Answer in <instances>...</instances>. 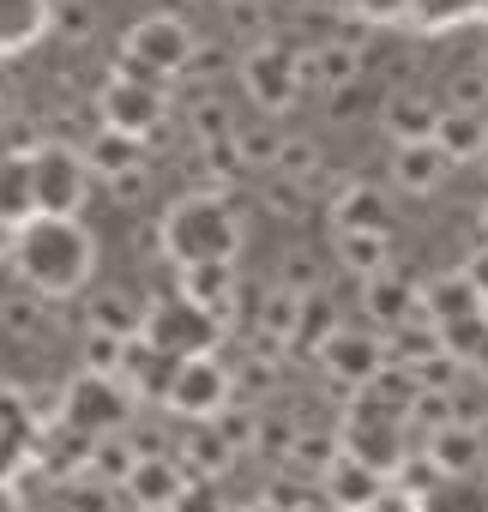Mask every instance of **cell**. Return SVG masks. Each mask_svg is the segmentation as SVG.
Returning a JSON list of instances; mask_svg holds the SVG:
<instances>
[{
    "instance_id": "obj_1",
    "label": "cell",
    "mask_w": 488,
    "mask_h": 512,
    "mask_svg": "<svg viewBox=\"0 0 488 512\" xmlns=\"http://www.w3.org/2000/svg\"><path fill=\"white\" fill-rule=\"evenodd\" d=\"M13 266L19 278L37 290V296H73L91 284V266H97V241L79 217H31L13 241Z\"/></svg>"
},
{
    "instance_id": "obj_2",
    "label": "cell",
    "mask_w": 488,
    "mask_h": 512,
    "mask_svg": "<svg viewBox=\"0 0 488 512\" xmlns=\"http://www.w3.org/2000/svg\"><path fill=\"white\" fill-rule=\"evenodd\" d=\"M157 247L175 272H199V266H235L241 253V217L223 193L199 187V193H181L169 211H163V229H157Z\"/></svg>"
},
{
    "instance_id": "obj_3",
    "label": "cell",
    "mask_w": 488,
    "mask_h": 512,
    "mask_svg": "<svg viewBox=\"0 0 488 512\" xmlns=\"http://www.w3.org/2000/svg\"><path fill=\"white\" fill-rule=\"evenodd\" d=\"M193 49H199V37L187 31V19H175V13H151V19H139V25L121 37V61H115V73L169 85V79L187 73Z\"/></svg>"
},
{
    "instance_id": "obj_4",
    "label": "cell",
    "mask_w": 488,
    "mask_h": 512,
    "mask_svg": "<svg viewBox=\"0 0 488 512\" xmlns=\"http://www.w3.org/2000/svg\"><path fill=\"white\" fill-rule=\"evenodd\" d=\"M31 157V199H37V217H79L85 193H91V169H85V151L49 139Z\"/></svg>"
},
{
    "instance_id": "obj_5",
    "label": "cell",
    "mask_w": 488,
    "mask_h": 512,
    "mask_svg": "<svg viewBox=\"0 0 488 512\" xmlns=\"http://www.w3.org/2000/svg\"><path fill=\"white\" fill-rule=\"evenodd\" d=\"M127 416H133V392L121 380H109V374H79L67 386V398H61V428H73L91 446L115 440L127 428Z\"/></svg>"
},
{
    "instance_id": "obj_6",
    "label": "cell",
    "mask_w": 488,
    "mask_h": 512,
    "mask_svg": "<svg viewBox=\"0 0 488 512\" xmlns=\"http://www.w3.org/2000/svg\"><path fill=\"white\" fill-rule=\"evenodd\" d=\"M145 344L163 350L169 362H199V356H211V350L223 344V326H217L205 308L169 296V302H151V308H145Z\"/></svg>"
},
{
    "instance_id": "obj_7",
    "label": "cell",
    "mask_w": 488,
    "mask_h": 512,
    "mask_svg": "<svg viewBox=\"0 0 488 512\" xmlns=\"http://www.w3.org/2000/svg\"><path fill=\"white\" fill-rule=\"evenodd\" d=\"M241 85H248V103L266 115V121H278L284 109H296V97H302V55H290L278 37H266V43H254L248 55H241Z\"/></svg>"
},
{
    "instance_id": "obj_8",
    "label": "cell",
    "mask_w": 488,
    "mask_h": 512,
    "mask_svg": "<svg viewBox=\"0 0 488 512\" xmlns=\"http://www.w3.org/2000/svg\"><path fill=\"white\" fill-rule=\"evenodd\" d=\"M169 115V85L157 79H127L115 73L103 91H97V127L109 133H127V139H151Z\"/></svg>"
},
{
    "instance_id": "obj_9",
    "label": "cell",
    "mask_w": 488,
    "mask_h": 512,
    "mask_svg": "<svg viewBox=\"0 0 488 512\" xmlns=\"http://www.w3.org/2000/svg\"><path fill=\"white\" fill-rule=\"evenodd\" d=\"M229 398H235V374H229L217 356H199V362H181V368H175L163 404H169L175 416H193V422L205 428V422H217V416L229 410Z\"/></svg>"
},
{
    "instance_id": "obj_10",
    "label": "cell",
    "mask_w": 488,
    "mask_h": 512,
    "mask_svg": "<svg viewBox=\"0 0 488 512\" xmlns=\"http://www.w3.org/2000/svg\"><path fill=\"white\" fill-rule=\"evenodd\" d=\"M314 356H320V368H326L338 386H356V392H368V386L386 374V362H392L386 338H380V332H362V326H338Z\"/></svg>"
},
{
    "instance_id": "obj_11",
    "label": "cell",
    "mask_w": 488,
    "mask_h": 512,
    "mask_svg": "<svg viewBox=\"0 0 488 512\" xmlns=\"http://www.w3.org/2000/svg\"><path fill=\"white\" fill-rule=\"evenodd\" d=\"M422 458L434 464L440 482H464V476L488 458V446H482V428H470V422H440V428L428 434Z\"/></svg>"
},
{
    "instance_id": "obj_12",
    "label": "cell",
    "mask_w": 488,
    "mask_h": 512,
    "mask_svg": "<svg viewBox=\"0 0 488 512\" xmlns=\"http://www.w3.org/2000/svg\"><path fill=\"white\" fill-rule=\"evenodd\" d=\"M320 488H326V500H332V512H368L392 482L374 470V464H362L356 452H338V464L320 476Z\"/></svg>"
},
{
    "instance_id": "obj_13",
    "label": "cell",
    "mask_w": 488,
    "mask_h": 512,
    "mask_svg": "<svg viewBox=\"0 0 488 512\" xmlns=\"http://www.w3.org/2000/svg\"><path fill=\"white\" fill-rule=\"evenodd\" d=\"M332 223H338V235H386V229H392V199H386V187H374V181L338 187Z\"/></svg>"
},
{
    "instance_id": "obj_14",
    "label": "cell",
    "mask_w": 488,
    "mask_h": 512,
    "mask_svg": "<svg viewBox=\"0 0 488 512\" xmlns=\"http://www.w3.org/2000/svg\"><path fill=\"white\" fill-rule=\"evenodd\" d=\"M362 308H368V320L380 326V338H392V332H404L410 320H422V290L386 272V278L362 284Z\"/></svg>"
},
{
    "instance_id": "obj_15",
    "label": "cell",
    "mask_w": 488,
    "mask_h": 512,
    "mask_svg": "<svg viewBox=\"0 0 488 512\" xmlns=\"http://www.w3.org/2000/svg\"><path fill=\"white\" fill-rule=\"evenodd\" d=\"M482 314H488V302L464 284V272H452V278H440V284L422 290V320H428L434 332H458V326H470V320H482Z\"/></svg>"
},
{
    "instance_id": "obj_16",
    "label": "cell",
    "mask_w": 488,
    "mask_h": 512,
    "mask_svg": "<svg viewBox=\"0 0 488 512\" xmlns=\"http://www.w3.org/2000/svg\"><path fill=\"white\" fill-rule=\"evenodd\" d=\"M181 302L205 308V314L229 332L235 302H241V278H235V266H199V272H181Z\"/></svg>"
},
{
    "instance_id": "obj_17",
    "label": "cell",
    "mask_w": 488,
    "mask_h": 512,
    "mask_svg": "<svg viewBox=\"0 0 488 512\" xmlns=\"http://www.w3.org/2000/svg\"><path fill=\"white\" fill-rule=\"evenodd\" d=\"M85 326H91V338L133 344V338H145V302L127 296V290H97L85 302Z\"/></svg>"
},
{
    "instance_id": "obj_18",
    "label": "cell",
    "mask_w": 488,
    "mask_h": 512,
    "mask_svg": "<svg viewBox=\"0 0 488 512\" xmlns=\"http://www.w3.org/2000/svg\"><path fill=\"white\" fill-rule=\"evenodd\" d=\"M151 157H145V139H127V133H109V127H97L91 133V145H85V169H91V181H121V175H139Z\"/></svg>"
},
{
    "instance_id": "obj_19",
    "label": "cell",
    "mask_w": 488,
    "mask_h": 512,
    "mask_svg": "<svg viewBox=\"0 0 488 512\" xmlns=\"http://www.w3.org/2000/svg\"><path fill=\"white\" fill-rule=\"evenodd\" d=\"M446 175H452V163H446V151H440L434 139H422V145H398V151H392V181H398L404 193H416V199L440 193Z\"/></svg>"
},
{
    "instance_id": "obj_20",
    "label": "cell",
    "mask_w": 488,
    "mask_h": 512,
    "mask_svg": "<svg viewBox=\"0 0 488 512\" xmlns=\"http://www.w3.org/2000/svg\"><path fill=\"white\" fill-rule=\"evenodd\" d=\"M175 368H181V362H169L163 350H151L145 338H133V344L121 350V374H115V380H121L133 398H169Z\"/></svg>"
},
{
    "instance_id": "obj_21",
    "label": "cell",
    "mask_w": 488,
    "mask_h": 512,
    "mask_svg": "<svg viewBox=\"0 0 488 512\" xmlns=\"http://www.w3.org/2000/svg\"><path fill=\"white\" fill-rule=\"evenodd\" d=\"M127 488H133V500H139L145 512H175V494H187V488H181L175 458H163V452H151V458L139 452V464H133Z\"/></svg>"
},
{
    "instance_id": "obj_22",
    "label": "cell",
    "mask_w": 488,
    "mask_h": 512,
    "mask_svg": "<svg viewBox=\"0 0 488 512\" xmlns=\"http://www.w3.org/2000/svg\"><path fill=\"white\" fill-rule=\"evenodd\" d=\"M434 127H440V103L434 97H422V91L386 97V133L398 145H422V139H434Z\"/></svg>"
},
{
    "instance_id": "obj_23",
    "label": "cell",
    "mask_w": 488,
    "mask_h": 512,
    "mask_svg": "<svg viewBox=\"0 0 488 512\" xmlns=\"http://www.w3.org/2000/svg\"><path fill=\"white\" fill-rule=\"evenodd\" d=\"M434 145L446 151V163H476L488 157V115H464V109H440Z\"/></svg>"
},
{
    "instance_id": "obj_24",
    "label": "cell",
    "mask_w": 488,
    "mask_h": 512,
    "mask_svg": "<svg viewBox=\"0 0 488 512\" xmlns=\"http://www.w3.org/2000/svg\"><path fill=\"white\" fill-rule=\"evenodd\" d=\"M0 217L13 229H25L37 217V199H31V157L25 151H0Z\"/></svg>"
},
{
    "instance_id": "obj_25",
    "label": "cell",
    "mask_w": 488,
    "mask_h": 512,
    "mask_svg": "<svg viewBox=\"0 0 488 512\" xmlns=\"http://www.w3.org/2000/svg\"><path fill=\"white\" fill-rule=\"evenodd\" d=\"M356 73H362V49L356 43H320L314 55H302V79H314L326 91L356 85Z\"/></svg>"
},
{
    "instance_id": "obj_26",
    "label": "cell",
    "mask_w": 488,
    "mask_h": 512,
    "mask_svg": "<svg viewBox=\"0 0 488 512\" xmlns=\"http://www.w3.org/2000/svg\"><path fill=\"white\" fill-rule=\"evenodd\" d=\"M338 266L356 272L362 284L392 272V235H338Z\"/></svg>"
},
{
    "instance_id": "obj_27",
    "label": "cell",
    "mask_w": 488,
    "mask_h": 512,
    "mask_svg": "<svg viewBox=\"0 0 488 512\" xmlns=\"http://www.w3.org/2000/svg\"><path fill=\"white\" fill-rule=\"evenodd\" d=\"M284 139H290V133H284L278 121H266V115H260V121H241L229 145H235L241 169H272V163L284 157Z\"/></svg>"
},
{
    "instance_id": "obj_28",
    "label": "cell",
    "mask_w": 488,
    "mask_h": 512,
    "mask_svg": "<svg viewBox=\"0 0 488 512\" xmlns=\"http://www.w3.org/2000/svg\"><path fill=\"white\" fill-rule=\"evenodd\" d=\"M302 308H308V296H296V290H266V302H260V338L266 344H290L296 350V332H302Z\"/></svg>"
},
{
    "instance_id": "obj_29",
    "label": "cell",
    "mask_w": 488,
    "mask_h": 512,
    "mask_svg": "<svg viewBox=\"0 0 488 512\" xmlns=\"http://www.w3.org/2000/svg\"><path fill=\"white\" fill-rule=\"evenodd\" d=\"M416 506L422 512H488V494H476V488H458V482H434L428 494H416Z\"/></svg>"
},
{
    "instance_id": "obj_30",
    "label": "cell",
    "mask_w": 488,
    "mask_h": 512,
    "mask_svg": "<svg viewBox=\"0 0 488 512\" xmlns=\"http://www.w3.org/2000/svg\"><path fill=\"white\" fill-rule=\"evenodd\" d=\"M476 7H482V0H410V19L422 31H440L452 19H476Z\"/></svg>"
},
{
    "instance_id": "obj_31",
    "label": "cell",
    "mask_w": 488,
    "mask_h": 512,
    "mask_svg": "<svg viewBox=\"0 0 488 512\" xmlns=\"http://www.w3.org/2000/svg\"><path fill=\"white\" fill-rule=\"evenodd\" d=\"M193 139H199V145H229V139H235V121H229V109H223L217 97H205V103L193 109Z\"/></svg>"
},
{
    "instance_id": "obj_32",
    "label": "cell",
    "mask_w": 488,
    "mask_h": 512,
    "mask_svg": "<svg viewBox=\"0 0 488 512\" xmlns=\"http://www.w3.org/2000/svg\"><path fill=\"white\" fill-rule=\"evenodd\" d=\"M278 169H284L290 181H308V175H320V145H314V139H284V157H278Z\"/></svg>"
},
{
    "instance_id": "obj_33",
    "label": "cell",
    "mask_w": 488,
    "mask_h": 512,
    "mask_svg": "<svg viewBox=\"0 0 488 512\" xmlns=\"http://www.w3.org/2000/svg\"><path fill=\"white\" fill-rule=\"evenodd\" d=\"M344 7L368 25H386V19H410V0H344Z\"/></svg>"
},
{
    "instance_id": "obj_34",
    "label": "cell",
    "mask_w": 488,
    "mask_h": 512,
    "mask_svg": "<svg viewBox=\"0 0 488 512\" xmlns=\"http://www.w3.org/2000/svg\"><path fill=\"white\" fill-rule=\"evenodd\" d=\"M223 61H229V55H223V43H199V49H193V61H187V73H205V79H211V73H223Z\"/></svg>"
},
{
    "instance_id": "obj_35",
    "label": "cell",
    "mask_w": 488,
    "mask_h": 512,
    "mask_svg": "<svg viewBox=\"0 0 488 512\" xmlns=\"http://www.w3.org/2000/svg\"><path fill=\"white\" fill-rule=\"evenodd\" d=\"M464 284H470V290H476V296L488 302V247H476L470 260H464Z\"/></svg>"
},
{
    "instance_id": "obj_36",
    "label": "cell",
    "mask_w": 488,
    "mask_h": 512,
    "mask_svg": "<svg viewBox=\"0 0 488 512\" xmlns=\"http://www.w3.org/2000/svg\"><path fill=\"white\" fill-rule=\"evenodd\" d=\"M368 512H422V506H416V500H410V494H404V488L392 482V488H386V494H380V500H374Z\"/></svg>"
},
{
    "instance_id": "obj_37",
    "label": "cell",
    "mask_w": 488,
    "mask_h": 512,
    "mask_svg": "<svg viewBox=\"0 0 488 512\" xmlns=\"http://www.w3.org/2000/svg\"><path fill=\"white\" fill-rule=\"evenodd\" d=\"M272 211H284V217L302 211V187H284V181H278V187H272Z\"/></svg>"
},
{
    "instance_id": "obj_38",
    "label": "cell",
    "mask_w": 488,
    "mask_h": 512,
    "mask_svg": "<svg viewBox=\"0 0 488 512\" xmlns=\"http://www.w3.org/2000/svg\"><path fill=\"white\" fill-rule=\"evenodd\" d=\"M61 31H67V37H85V31H91V19H85V7H67V19H61Z\"/></svg>"
},
{
    "instance_id": "obj_39",
    "label": "cell",
    "mask_w": 488,
    "mask_h": 512,
    "mask_svg": "<svg viewBox=\"0 0 488 512\" xmlns=\"http://www.w3.org/2000/svg\"><path fill=\"white\" fill-rule=\"evenodd\" d=\"M13 241H19V229H13L7 217H0V260H13Z\"/></svg>"
},
{
    "instance_id": "obj_40",
    "label": "cell",
    "mask_w": 488,
    "mask_h": 512,
    "mask_svg": "<svg viewBox=\"0 0 488 512\" xmlns=\"http://www.w3.org/2000/svg\"><path fill=\"white\" fill-rule=\"evenodd\" d=\"M476 19H482V25H488V0H482V7H476Z\"/></svg>"
},
{
    "instance_id": "obj_41",
    "label": "cell",
    "mask_w": 488,
    "mask_h": 512,
    "mask_svg": "<svg viewBox=\"0 0 488 512\" xmlns=\"http://www.w3.org/2000/svg\"><path fill=\"white\" fill-rule=\"evenodd\" d=\"M0 139H7V115H0ZM0 151H7V145H0Z\"/></svg>"
},
{
    "instance_id": "obj_42",
    "label": "cell",
    "mask_w": 488,
    "mask_h": 512,
    "mask_svg": "<svg viewBox=\"0 0 488 512\" xmlns=\"http://www.w3.org/2000/svg\"><path fill=\"white\" fill-rule=\"evenodd\" d=\"M235 7H241V0H235Z\"/></svg>"
}]
</instances>
